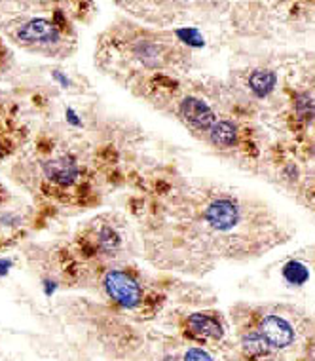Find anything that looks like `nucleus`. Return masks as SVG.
I'll list each match as a JSON object with an SVG mask.
<instances>
[{"label":"nucleus","mask_w":315,"mask_h":361,"mask_svg":"<svg viewBox=\"0 0 315 361\" xmlns=\"http://www.w3.org/2000/svg\"><path fill=\"white\" fill-rule=\"evenodd\" d=\"M177 37H179L185 44L192 46V48H202L205 44L204 37H202V32H199L198 29H179V31H177Z\"/></svg>","instance_id":"12"},{"label":"nucleus","mask_w":315,"mask_h":361,"mask_svg":"<svg viewBox=\"0 0 315 361\" xmlns=\"http://www.w3.org/2000/svg\"><path fill=\"white\" fill-rule=\"evenodd\" d=\"M224 324L213 312H196L185 322V336L199 344L221 343L224 338Z\"/></svg>","instance_id":"4"},{"label":"nucleus","mask_w":315,"mask_h":361,"mask_svg":"<svg viewBox=\"0 0 315 361\" xmlns=\"http://www.w3.org/2000/svg\"><path fill=\"white\" fill-rule=\"evenodd\" d=\"M180 116L199 131H209L215 126L216 118L215 112L211 111V106L204 99L198 97H186L180 103Z\"/></svg>","instance_id":"5"},{"label":"nucleus","mask_w":315,"mask_h":361,"mask_svg":"<svg viewBox=\"0 0 315 361\" xmlns=\"http://www.w3.org/2000/svg\"><path fill=\"white\" fill-rule=\"evenodd\" d=\"M205 221L215 231H232L235 224L240 223V207L230 200H216L205 209Z\"/></svg>","instance_id":"6"},{"label":"nucleus","mask_w":315,"mask_h":361,"mask_svg":"<svg viewBox=\"0 0 315 361\" xmlns=\"http://www.w3.org/2000/svg\"><path fill=\"white\" fill-rule=\"evenodd\" d=\"M103 287L109 299L125 310H135L142 302L141 287L124 270H109L103 278Z\"/></svg>","instance_id":"2"},{"label":"nucleus","mask_w":315,"mask_h":361,"mask_svg":"<svg viewBox=\"0 0 315 361\" xmlns=\"http://www.w3.org/2000/svg\"><path fill=\"white\" fill-rule=\"evenodd\" d=\"M8 61H10V54H8L6 46L0 40V69H4L8 65Z\"/></svg>","instance_id":"14"},{"label":"nucleus","mask_w":315,"mask_h":361,"mask_svg":"<svg viewBox=\"0 0 315 361\" xmlns=\"http://www.w3.org/2000/svg\"><path fill=\"white\" fill-rule=\"evenodd\" d=\"M12 35L16 42L25 48L56 51L73 37V27L67 18V12L61 8H56L51 10L50 18L37 16V18L25 19L23 23L13 27Z\"/></svg>","instance_id":"1"},{"label":"nucleus","mask_w":315,"mask_h":361,"mask_svg":"<svg viewBox=\"0 0 315 361\" xmlns=\"http://www.w3.org/2000/svg\"><path fill=\"white\" fill-rule=\"evenodd\" d=\"M19 128L16 126V106L8 105L0 99V160L6 158L16 150V135Z\"/></svg>","instance_id":"7"},{"label":"nucleus","mask_w":315,"mask_h":361,"mask_svg":"<svg viewBox=\"0 0 315 361\" xmlns=\"http://www.w3.org/2000/svg\"><path fill=\"white\" fill-rule=\"evenodd\" d=\"M209 139L218 149H230L237 143V130L228 120H221L215 122V126L209 130Z\"/></svg>","instance_id":"8"},{"label":"nucleus","mask_w":315,"mask_h":361,"mask_svg":"<svg viewBox=\"0 0 315 361\" xmlns=\"http://www.w3.org/2000/svg\"><path fill=\"white\" fill-rule=\"evenodd\" d=\"M297 112L300 118L311 120L315 114V105L309 95H298L297 97Z\"/></svg>","instance_id":"13"},{"label":"nucleus","mask_w":315,"mask_h":361,"mask_svg":"<svg viewBox=\"0 0 315 361\" xmlns=\"http://www.w3.org/2000/svg\"><path fill=\"white\" fill-rule=\"evenodd\" d=\"M276 84H278V76L273 71H254L253 75L249 76V87L260 99L272 94Z\"/></svg>","instance_id":"9"},{"label":"nucleus","mask_w":315,"mask_h":361,"mask_svg":"<svg viewBox=\"0 0 315 361\" xmlns=\"http://www.w3.org/2000/svg\"><path fill=\"white\" fill-rule=\"evenodd\" d=\"M283 278L290 286H302L309 280V270L306 264L298 261H289L283 267Z\"/></svg>","instance_id":"10"},{"label":"nucleus","mask_w":315,"mask_h":361,"mask_svg":"<svg viewBox=\"0 0 315 361\" xmlns=\"http://www.w3.org/2000/svg\"><path fill=\"white\" fill-rule=\"evenodd\" d=\"M254 329L259 331L260 336L266 341L268 348L272 352V357H276V354H279V352H285L290 346H295V341H297L295 327L287 319L276 316V314L264 316Z\"/></svg>","instance_id":"3"},{"label":"nucleus","mask_w":315,"mask_h":361,"mask_svg":"<svg viewBox=\"0 0 315 361\" xmlns=\"http://www.w3.org/2000/svg\"><path fill=\"white\" fill-rule=\"evenodd\" d=\"M160 361H215V357L205 348L199 346H190L183 354H166Z\"/></svg>","instance_id":"11"}]
</instances>
